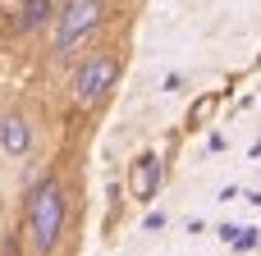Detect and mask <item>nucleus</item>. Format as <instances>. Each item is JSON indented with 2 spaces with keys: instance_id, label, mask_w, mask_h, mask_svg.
Wrapping results in <instances>:
<instances>
[{
  "instance_id": "nucleus-7",
  "label": "nucleus",
  "mask_w": 261,
  "mask_h": 256,
  "mask_svg": "<svg viewBox=\"0 0 261 256\" xmlns=\"http://www.w3.org/2000/svg\"><path fill=\"white\" fill-rule=\"evenodd\" d=\"M211 105H216V96H202V101L193 105V124H197V119H206V110H211Z\"/></svg>"
},
{
  "instance_id": "nucleus-6",
  "label": "nucleus",
  "mask_w": 261,
  "mask_h": 256,
  "mask_svg": "<svg viewBox=\"0 0 261 256\" xmlns=\"http://www.w3.org/2000/svg\"><path fill=\"white\" fill-rule=\"evenodd\" d=\"M50 18V0H23V9H18V27L28 32V27H41Z\"/></svg>"
},
{
  "instance_id": "nucleus-1",
  "label": "nucleus",
  "mask_w": 261,
  "mask_h": 256,
  "mask_svg": "<svg viewBox=\"0 0 261 256\" xmlns=\"http://www.w3.org/2000/svg\"><path fill=\"white\" fill-rule=\"evenodd\" d=\"M64 229V188L55 179H41L28 197V238L37 252H55Z\"/></svg>"
},
{
  "instance_id": "nucleus-3",
  "label": "nucleus",
  "mask_w": 261,
  "mask_h": 256,
  "mask_svg": "<svg viewBox=\"0 0 261 256\" xmlns=\"http://www.w3.org/2000/svg\"><path fill=\"white\" fill-rule=\"evenodd\" d=\"M119 82V60L115 55H92L78 64V78H73V96L78 105H96L110 96V87Z\"/></svg>"
},
{
  "instance_id": "nucleus-2",
  "label": "nucleus",
  "mask_w": 261,
  "mask_h": 256,
  "mask_svg": "<svg viewBox=\"0 0 261 256\" xmlns=\"http://www.w3.org/2000/svg\"><path fill=\"white\" fill-rule=\"evenodd\" d=\"M106 18V5L101 0H64V9L55 14V50L60 55H73Z\"/></svg>"
},
{
  "instance_id": "nucleus-4",
  "label": "nucleus",
  "mask_w": 261,
  "mask_h": 256,
  "mask_svg": "<svg viewBox=\"0 0 261 256\" xmlns=\"http://www.w3.org/2000/svg\"><path fill=\"white\" fill-rule=\"evenodd\" d=\"M156 183H161V156H156V151H142V156L133 160V169H128V188H133V197L151 202Z\"/></svg>"
},
{
  "instance_id": "nucleus-5",
  "label": "nucleus",
  "mask_w": 261,
  "mask_h": 256,
  "mask_svg": "<svg viewBox=\"0 0 261 256\" xmlns=\"http://www.w3.org/2000/svg\"><path fill=\"white\" fill-rule=\"evenodd\" d=\"M0 147L5 156H23L32 147V124L23 115H0Z\"/></svg>"
}]
</instances>
